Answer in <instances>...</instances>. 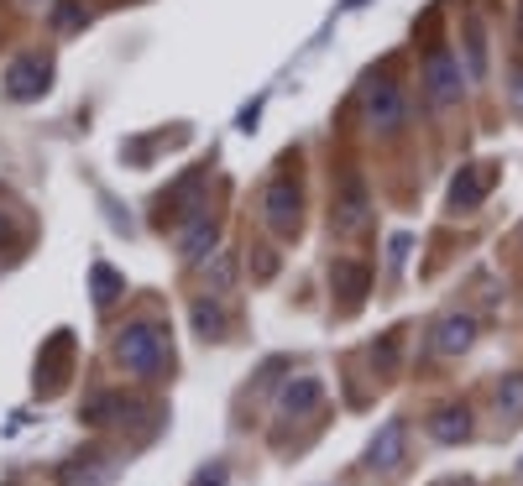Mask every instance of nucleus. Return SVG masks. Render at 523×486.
Returning <instances> with one entry per match:
<instances>
[{
    "instance_id": "f257e3e1",
    "label": "nucleus",
    "mask_w": 523,
    "mask_h": 486,
    "mask_svg": "<svg viewBox=\"0 0 523 486\" xmlns=\"http://www.w3.org/2000/svg\"><path fill=\"white\" fill-rule=\"evenodd\" d=\"M116 356H121V366L126 372H136V377H157L163 372V361H168V335L157 330V324H126L121 330V340H116Z\"/></svg>"
},
{
    "instance_id": "f03ea898",
    "label": "nucleus",
    "mask_w": 523,
    "mask_h": 486,
    "mask_svg": "<svg viewBox=\"0 0 523 486\" xmlns=\"http://www.w3.org/2000/svg\"><path fill=\"white\" fill-rule=\"evenodd\" d=\"M372 220V199H367V178L356 168L340 173V189H335V210H330V225L340 236H356V230H367Z\"/></svg>"
},
{
    "instance_id": "7ed1b4c3",
    "label": "nucleus",
    "mask_w": 523,
    "mask_h": 486,
    "mask_svg": "<svg viewBox=\"0 0 523 486\" xmlns=\"http://www.w3.org/2000/svg\"><path fill=\"white\" fill-rule=\"evenodd\" d=\"M361 110H367V126L372 131H398L403 126V95L393 79H372L367 95H361Z\"/></svg>"
},
{
    "instance_id": "20e7f679",
    "label": "nucleus",
    "mask_w": 523,
    "mask_h": 486,
    "mask_svg": "<svg viewBox=\"0 0 523 486\" xmlns=\"http://www.w3.org/2000/svg\"><path fill=\"white\" fill-rule=\"evenodd\" d=\"M299 183L293 178H278L272 183V189L262 194V215H267V225L278 230V236H293V230H299Z\"/></svg>"
},
{
    "instance_id": "39448f33",
    "label": "nucleus",
    "mask_w": 523,
    "mask_h": 486,
    "mask_svg": "<svg viewBox=\"0 0 523 486\" xmlns=\"http://www.w3.org/2000/svg\"><path fill=\"white\" fill-rule=\"evenodd\" d=\"M424 79H429V100H435V105H456L461 100V68H456V58H450L445 48H429Z\"/></svg>"
},
{
    "instance_id": "423d86ee",
    "label": "nucleus",
    "mask_w": 523,
    "mask_h": 486,
    "mask_svg": "<svg viewBox=\"0 0 523 486\" xmlns=\"http://www.w3.org/2000/svg\"><path fill=\"white\" fill-rule=\"evenodd\" d=\"M48 79H53V68L42 58H16L6 74V89H11V100H42L48 95Z\"/></svg>"
},
{
    "instance_id": "0eeeda50",
    "label": "nucleus",
    "mask_w": 523,
    "mask_h": 486,
    "mask_svg": "<svg viewBox=\"0 0 523 486\" xmlns=\"http://www.w3.org/2000/svg\"><path fill=\"white\" fill-rule=\"evenodd\" d=\"M110 476H116V460H110L105 450H89V455H74L68 466L58 471L63 486H110Z\"/></svg>"
},
{
    "instance_id": "6e6552de",
    "label": "nucleus",
    "mask_w": 523,
    "mask_h": 486,
    "mask_svg": "<svg viewBox=\"0 0 523 486\" xmlns=\"http://www.w3.org/2000/svg\"><path fill=\"white\" fill-rule=\"evenodd\" d=\"M492 189V168L487 162H471V168L456 173V183H450V210H476V204L487 199Z\"/></svg>"
},
{
    "instance_id": "1a4fd4ad",
    "label": "nucleus",
    "mask_w": 523,
    "mask_h": 486,
    "mask_svg": "<svg viewBox=\"0 0 523 486\" xmlns=\"http://www.w3.org/2000/svg\"><path fill=\"white\" fill-rule=\"evenodd\" d=\"M403 439H408L403 419H388V424L377 429L372 450H367V466H372V471H398V466H403Z\"/></svg>"
},
{
    "instance_id": "9d476101",
    "label": "nucleus",
    "mask_w": 523,
    "mask_h": 486,
    "mask_svg": "<svg viewBox=\"0 0 523 486\" xmlns=\"http://www.w3.org/2000/svg\"><path fill=\"white\" fill-rule=\"evenodd\" d=\"M471 340H476V319H471V314H445V319L435 324V351H440V356L471 351Z\"/></svg>"
},
{
    "instance_id": "9b49d317",
    "label": "nucleus",
    "mask_w": 523,
    "mask_h": 486,
    "mask_svg": "<svg viewBox=\"0 0 523 486\" xmlns=\"http://www.w3.org/2000/svg\"><path fill=\"white\" fill-rule=\"evenodd\" d=\"M330 288L346 298V304H361V298H367V288H372V272L361 267V262H346V257H340V262L330 267Z\"/></svg>"
},
{
    "instance_id": "f8f14e48",
    "label": "nucleus",
    "mask_w": 523,
    "mask_h": 486,
    "mask_svg": "<svg viewBox=\"0 0 523 486\" xmlns=\"http://www.w3.org/2000/svg\"><path fill=\"white\" fill-rule=\"evenodd\" d=\"M429 434H435L440 445H461V439H471V413L466 408H440L435 419H429Z\"/></svg>"
},
{
    "instance_id": "ddd939ff",
    "label": "nucleus",
    "mask_w": 523,
    "mask_h": 486,
    "mask_svg": "<svg viewBox=\"0 0 523 486\" xmlns=\"http://www.w3.org/2000/svg\"><path fill=\"white\" fill-rule=\"evenodd\" d=\"M314 403H320V382H314V377H299V382L283 387V413H293V419H299V413H309Z\"/></svg>"
},
{
    "instance_id": "4468645a",
    "label": "nucleus",
    "mask_w": 523,
    "mask_h": 486,
    "mask_svg": "<svg viewBox=\"0 0 523 486\" xmlns=\"http://www.w3.org/2000/svg\"><path fill=\"white\" fill-rule=\"evenodd\" d=\"M184 251H189V257H210V251H215V220H210V215H194V220H189Z\"/></svg>"
},
{
    "instance_id": "2eb2a0df",
    "label": "nucleus",
    "mask_w": 523,
    "mask_h": 486,
    "mask_svg": "<svg viewBox=\"0 0 523 486\" xmlns=\"http://www.w3.org/2000/svg\"><path fill=\"white\" fill-rule=\"evenodd\" d=\"M194 330H199L204 340H220V335H225V314H220V304L199 298V304H194Z\"/></svg>"
},
{
    "instance_id": "dca6fc26",
    "label": "nucleus",
    "mask_w": 523,
    "mask_h": 486,
    "mask_svg": "<svg viewBox=\"0 0 523 486\" xmlns=\"http://www.w3.org/2000/svg\"><path fill=\"white\" fill-rule=\"evenodd\" d=\"M487 74V37L482 27H466V79H482Z\"/></svg>"
},
{
    "instance_id": "f3484780",
    "label": "nucleus",
    "mask_w": 523,
    "mask_h": 486,
    "mask_svg": "<svg viewBox=\"0 0 523 486\" xmlns=\"http://www.w3.org/2000/svg\"><path fill=\"white\" fill-rule=\"evenodd\" d=\"M497 408H503V419H523V377H503V387H497Z\"/></svg>"
},
{
    "instance_id": "a211bd4d",
    "label": "nucleus",
    "mask_w": 523,
    "mask_h": 486,
    "mask_svg": "<svg viewBox=\"0 0 523 486\" xmlns=\"http://www.w3.org/2000/svg\"><path fill=\"white\" fill-rule=\"evenodd\" d=\"M89 283H95V304H100V309H110V304H116V293H121V277L110 272L105 262H100L95 272H89Z\"/></svg>"
},
{
    "instance_id": "6ab92c4d",
    "label": "nucleus",
    "mask_w": 523,
    "mask_h": 486,
    "mask_svg": "<svg viewBox=\"0 0 523 486\" xmlns=\"http://www.w3.org/2000/svg\"><path fill=\"white\" fill-rule=\"evenodd\" d=\"M236 283V257L231 251H215V267H210V293H231Z\"/></svg>"
},
{
    "instance_id": "aec40b11",
    "label": "nucleus",
    "mask_w": 523,
    "mask_h": 486,
    "mask_svg": "<svg viewBox=\"0 0 523 486\" xmlns=\"http://www.w3.org/2000/svg\"><path fill=\"white\" fill-rule=\"evenodd\" d=\"M372 366H377L382 377L398 372V335H382V345H372Z\"/></svg>"
},
{
    "instance_id": "412c9836",
    "label": "nucleus",
    "mask_w": 523,
    "mask_h": 486,
    "mask_svg": "<svg viewBox=\"0 0 523 486\" xmlns=\"http://www.w3.org/2000/svg\"><path fill=\"white\" fill-rule=\"evenodd\" d=\"M53 21H58V27L68 32V27H79V21H89V6H84V0H63Z\"/></svg>"
},
{
    "instance_id": "4be33fe9",
    "label": "nucleus",
    "mask_w": 523,
    "mask_h": 486,
    "mask_svg": "<svg viewBox=\"0 0 523 486\" xmlns=\"http://www.w3.org/2000/svg\"><path fill=\"white\" fill-rule=\"evenodd\" d=\"M189 486H225V466H220V460H215V466H204Z\"/></svg>"
},
{
    "instance_id": "5701e85b",
    "label": "nucleus",
    "mask_w": 523,
    "mask_h": 486,
    "mask_svg": "<svg viewBox=\"0 0 523 486\" xmlns=\"http://www.w3.org/2000/svg\"><path fill=\"white\" fill-rule=\"evenodd\" d=\"M408 246H414V241H408V236H393V251H388V262H393V267H403V257H408Z\"/></svg>"
},
{
    "instance_id": "b1692460",
    "label": "nucleus",
    "mask_w": 523,
    "mask_h": 486,
    "mask_svg": "<svg viewBox=\"0 0 523 486\" xmlns=\"http://www.w3.org/2000/svg\"><path fill=\"white\" fill-rule=\"evenodd\" d=\"M278 272V257H272V251H257V277H272Z\"/></svg>"
},
{
    "instance_id": "393cba45",
    "label": "nucleus",
    "mask_w": 523,
    "mask_h": 486,
    "mask_svg": "<svg viewBox=\"0 0 523 486\" xmlns=\"http://www.w3.org/2000/svg\"><path fill=\"white\" fill-rule=\"evenodd\" d=\"M513 100L523 105V68H518V74H513Z\"/></svg>"
},
{
    "instance_id": "a878e982",
    "label": "nucleus",
    "mask_w": 523,
    "mask_h": 486,
    "mask_svg": "<svg viewBox=\"0 0 523 486\" xmlns=\"http://www.w3.org/2000/svg\"><path fill=\"white\" fill-rule=\"evenodd\" d=\"M518 32H523V21H518Z\"/></svg>"
},
{
    "instance_id": "bb28decb",
    "label": "nucleus",
    "mask_w": 523,
    "mask_h": 486,
    "mask_svg": "<svg viewBox=\"0 0 523 486\" xmlns=\"http://www.w3.org/2000/svg\"><path fill=\"white\" fill-rule=\"evenodd\" d=\"M518 471H523V466H518Z\"/></svg>"
}]
</instances>
